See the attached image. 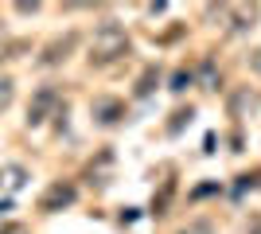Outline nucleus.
Masks as SVG:
<instances>
[{"label":"nucleus","instance_id":"nucleus-2","mask_svg":"<svg viewBox=\"0 0 261 234\" xmlns=\"http://www.w3.org/2000/svg\"><path fill=\"white\" fill-rule=\"evenodd\" d=\"M78 199V188L70 184V179H55L51 188L39 195V211L55 215V211H63V207H70V203Z\"/></svg>","mask_w":261,"mask_h":234},{"label":"nucleus","instance_id":"nucleus-15","mask_svg":"<svg viewBox=\"0 0 261 234\" xmlns=\"http://www.w3.org/2000/svg\"><path fill=\"white\" fill-rule=\"evenodd\" d=\"M250 67H253V70H257V74H261V47H257V51H253V55H250Z\"/></svg>","mask_w":261,"mask_h":234},{"label":"nucleus","instance_id":"nucleus-16","mask_svg":"<svg viewBox=\"0 0 261 234\" xmlns=\"http://www.w3.org/2000/svg\"><path fill=\"white\" fill-rule=\"evenodd\" d=\"M0 234H28V230H23L20 223H12V226H4V230H0Z\"/></svg>","mask_w":261,"mask_h":234},{"label":"nucleus","instance_id":"nucleus-9","mask_svg":"<svg viewBox=\"0 0 261 234\" xmlns=\"http://www.w3.org/2000/svg\"><path fill=\"white\" fill-rule=\"evenodd\" d=\"M156 82H160V67H148L141 78H137V94H141V98H144V94H152Z\"/></svg>","mask_w":261,"mask_h":234},{"label":"nucleus","instance_id":"nucleus-10","mask_svg":"<svg viewBox=\"0 0 261 234\" xmlns=\"http://www.w3.org/2000/svg\"><path fill=\"white\" fill-rule=\"evenodd\" d=\"M191 86V70H175V78H172V90L179 94V90H187Z\"/></svg>","mask_w":261,"mask_h":234},{"label":"nucleus","instance_id":"nucleus-4","mask_svg":"<svg viewBox=\"0 0 261 234\" xmlns=\"http://www.w3.org/2000/svg\"><path fill=\"white\" fill-rule=\"evenodd\" d=\"M74 43H78V35H74V32H66L63 39H55V43H47V47H43V55H39V63H43V67H59L63 59H70Z\"/></svg>","mask_w":261,"mask_h":234},{"label":"nucleus","instance_id":"nucleus-8","mask_svg":"<svg viewBox=\"0 0 261 234\" xmlns=\"http://www.w3.org/2000/svg\"><path fill=\"white\" fill-rule=\"evenodd\" d=\"M28 184V172L20 164H4L0 168V191H20Z\"/></svg>","mask_w":261,"mask_h":234},{"label":"nucleus","instance_id":"nucleus-3","mask_svg":"<svg viewBox=\"0 0 261 234\" xmlns=\"http://www.w3.org/2000/svg\"><path fill=\"white\" fill-rule=\"evenodd\" d=\"M55 106H59V94H55V86H43V90L32 98V106H28V125H32V129H35V125H43L47 117H51Z\"/></svg>","mask_w":261,"mask_h":234},{"label":"nucleus","instance_id":"nucleus-6","mask_svg":"<svg viewBox=\"0 0 261 234\" xmlns=\"http://www.w3.org/2000/svg\"><path fill=\"white\" fill-rule=\"evenodd\" d=\"M226 23L230 32H250L257 23V4H226Z\"/></svg>","mask_w":261,"mask_h":234},{"label":"nucleus","instance_id":"nucleus-12","mask_svg":"<svg viewBox=\"0 0 261 234\" xmlns=\"http://www.w3.org/2000/svg\"><path fill=\"white\" fill-rule=\"evenodd\" d=\"M175 234H215V230H211V223H187L184 230H175Z\"/></svg>","mask_w":261,"mask_h":234},{"label":"nucleus","instance_id":"nucleus-11","mask_svg":"<svg viewBox=\"0 0 261 234\" xmlns=\"http://www.w3.org/2000/svg\"><path fill=\"white\" fill-rule=\"evenodd\" d=\"M172 117H175V121L168 125V129H172V133H179V129H184V121H191V110H175Z\"/></svg>","mask_w":261,"mask_h":234},{"label":"nucleus","instance_id":"nucleus-14","mask_svg":"<svg viewBox=\"0 0 261 234\" xmlns=\"http://www.w3.org/2000/svg\"><path fill=\"white\" fill-rule=\"evenodd\" d=\"M246 234H261V215H253L250 223H246Z\"/></svg>","mask_w":261,"mask_h":234},{"label":"nucleus","instance_id":"nucleus-5","mask_svg":"<svg viewBox=\"0 0 261 234\" xmlns=\"http://www.w3.org/2000/svg\"><path fill=\"white\" fill-rule=\"evenodd\" d=\"M90 113L98 117V125H117L121 117H125V101L121 98H94Z\"/></svg>","mask_w":261,"mask_h":234},{"label":"nucleus","instance_id":"nucleus-13","mask_svg":"<svg viewBox=\"0 0 261 234\" xmlns=\"http://www.w3.org/2000/svg\"><path fill=\"white\" fill-rule=\"evenodd\" d=\"M8 101H12V82H8V78H0V110H4Z\"/></svg>","mask_w":261,"mask_h":234},{"label":"nucleus","instance_id":"nucleus-7","mask_svg":"<svg viewBox=\"0 0 261 234\" xmlns=\"http://www.w3.org/2000/svg\"><path fill=\"white\" fill-rule=\"evenodd\" d=\"M257 106H261V94L250 90V86H242V90L230 94V117H246V113H253Z\"/></svg>","mask_w":261,"mask_h":234},{"label":"nucleus","instance_id":"nucleus-1","mask_svg":"<svg viewBox=\"0 0 261 234\" xmlns=\"http://www.w3.org/2000/svg\"><path fill=\"white\" fill-rule=\"evenodd\" d=\"M133 51V39L129 32L121 28V23H101L98 32H94V39H90V67H113V63H121V59Z\"/></svg>","mask_w":261,"mask_h":234}]
</instances>
